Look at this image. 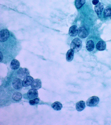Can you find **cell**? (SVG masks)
Masks as SVG:
<instances>
[{
  "mask_svg": "<svg viewBox=\"0 0 111 125\" xmlns=\"http://www.w3.org/2000/svg\"><path fill=\"white\" fill-rule=\"evenodd\" d=\"M82 46V43L81 39L77 38L74 39L71 44V49L74 52H78L80 50Z\"/></svg>",
  "mask_w": 111,
  "mask_h": 125,
  "instance_id": "6da1fadb",
  "label": "cell"
},
{
  "mask_svg": "<svg viewBox=\"0 0 111 125\" xmlns=\"http://www.w3.org/2000/svg\"><path fill=\"white\" fill-rule=\"evenodd\" d=\"M99 99L98 97L93 96L89 98L86 101V104L87 106L93 107L96 106L99 103Z\"/></svg>",
  "mask_w": 111,
  "mask_h": 125,
  "instance_id": "7a4b0ae2",
  "label": "cell"
},
{
  "mask_svg": "<svg viewBox=\"0 0 111 125\" xmlns=\"http://www.w3.org/2000/svg\"><path fill=\"white\" fill-rule=\"evenodd\" d=\"M11 33L7 29H3L0 31V42H3L7 41L10 37Z\"/></svg>",
  "mask_w": 111,
  "mask_h": 125,
  "instance_id": "3957f363",
  "label": "cell"
},
{
  "mask_svg": "<svg viewBox=\"0 0 111 125\" xmlns=\"http://www.w3.org/2000/svg\"><path fill=\"white\" fill-rule=\"evenodd\" d=\"M17 75L21 79H24L30 75L29 70L26 68H21L17 71Z\"/></svg>",
  "mask_w": 111,
  "mask_h": 125,
  "instance_id": "277c9868",
  "label": "cell"
},
{
  "mask_svg": "<svg viewBox=\"0 0 111 125\" xmlns=\"http://www.w3.org/2000/svg\"><path fill=\"white\" fill-rule=\"evenodd\" d=\"M23 81L21 79L18 78H16L14 79L12 82V86L15 89L19 90L23 88Z\"/></svg>",
  "mask_w": 111,
  "mask_h": 125,
  "instance_id": "5b68a950",
  "label": "cell"
},
{
  "mask_svg": "<svg viewBox=\"0 0 111 125\" xmlns=\"http://www.w3.org/2000/svg\"><path fill=\"white\" fill-rule=\"evenodd\" d=\"M104 6L103 4L101 3H98L97 4L95 5L94 7L95 12L97 14L98 17L100 18L101 17V14L103 11Z\"/></svg>",
  "mask_w": 111,
  "mask_h": 125,
  "instance_id": "8992f818",
  "label": "cell"
},
{
  "mask_svg": "<svg viewBox=\"0 0 111 125\" xmlns=\"http://www.w3.org/2000/svg\"><path fill=\"white\" fill-rule=\"evenodd\" d=\"M27 95L28 98L30 99H33L38 97V93L37 90L32 88L29 90Z\"/></svg>",
  "mask_w": 111,
  "mask_h": 125,
  "instance_id": "52a82bcc",
  "label": "cell"
},
{
  "mask_svg": "<svg viewBox=\"0 0 111 125\" xmlns=\"http://www.w3.org/2000/svg\"><path fill=\"white\" fill-rule=\"evenodd\" d=\"M89 33L87 30L84 27H81L79 29L78 35L81 38H86L88 36Z\"/></svg>",
  "mask_w": 111,
  "mask_h": 125,
  "instance_id": "ba28073f",
  "label": "cell"
},
{
  "mask_svg": "<svg viewBox=\"0 0 111 125\" xmlns=\"http://www.w3.org/2000/svg\"><path fill=\"white\" fill-rule=\"evenodd\" d=\"M31 87L37 90L40 89L41 87V82L40 80L39 79L34 80L31 85Z\"/></svg>",
  "mask_w": 111,
  "mask_h": 125,
  "instance_id": "9c48e42d",
  "label": "cell"
},
{
  "mask_svg": "<svg viewBox=\"0 0 111 125\" xmlns=\"http://www.w3.org/2000/svg\"><path fill=\"white\" fill-rule=\"evenodd\" d=\"M34 81V79L31 76H28L25 78L23 80L22 83L24 87H27L31 85L32 83Z\"/></svg>",
  "mask_w": 111,
  "mask_h": 125,
  "instance_id": "30bf717a",
  "label": "cell"
},
{
  "mask_svg": "<svg viewBox=\"0 0 111 125\" xmlns=\"http://www.w3.org/2000/svg\"><path fill=\"white\" fill-rule=\"evenodd\" d=\"M78 30L77 26L76 25H73L71 26L69 29V35L71 37H75L78 34Z\"/></svg>",
  "mask_w": 111,
  "mask_h": 125,
  "instance_id": "8fae6325",
  "label": "cell"
},
{
  "mask_svg": "<svg viewBox=\"0 0 111 125\" xmlns=\"http://www.w3.org/2000/svg\"><path fill=\"white\" fill-rule=\"evenodd\" d=\"M20 66L19 62L16 59H13L11 61L10 64V68L12 70H16L18 69Z\"/></svg>",
  "mask_w": 111,
  "mask_h": 125,
  "instance_id": "7c38bea8",
  "label": "cell"
},
{
  "mask_svg": "<svg viewBox=\"0 0 111 125\" xmlns=\"http://www.w3.org/2000/svg\"><path fill=\"white\" fill-rule=\"evenodd\" d=\"M85 107V102L83 101H79L76 104V109L78 111H82L84 109Z\"/></svg>",
  "mask_w": 111,
  "mask_h": 125,
  "instance_id": "4fadbf2b",
  "label": "cell"
},
{
  "mask_svg": "<svg viewBox=\"0 0 111 125\" xmlns=\"http://www.w3.org/2000/svg\"><path fill=\"white\" fill-rule=\"evenodd\" d=\"M106 44L105 42L103 41H100L98 42L96 45V48L98 50L103 51L106 48Z\"/></svg>",
  "mask_w": 111,
  "mask_h": 125,
  "instance_id": "5bb4252c",
  "label": "cell"
},
{
  "mask_svg": "<svg viewBox=\"0 0 111 125\" xmlns=\"http://www.w3.org/2000/svg\"><path fill=\"white\" fill-rule=\"evenodd\" d=\"M22 95L21 93L16 92L13 93L12 95V98L13 100L15 101H19L22 99Z\"/></svg>",
  "mask_w": 111,
  "mask_h": 125,
  "instance_id": "9a60e30c",
  "label": "cell"
},
{
  "mask_svg": "<svg viewBox=\"0 0 111 125\" xmlns=\"http://www.w3.org/2000/svg\"><path fill=\"white\" fill-rule=\"evenodd\" d=\"M74 52L71 49L68 51L67 54V57H66L67 61L71 62L72 60L74 57Z\"/></svg>",
  "mask_w": 111,
  "mask_h": 125,
  "instance_id": "2e32d148",
  "label": "cell"
},
{
  "mask_svg": "<svg viewBox=\"0 0 111 125\" xmlns=\"http://www.w3.org/2000/svg\"><path fill=\"white\" fill-rule=\"evenodd\" d=\"M86 48L87 50L89 51H92L94 48V43L93 41L91 40L88 41L87 43Z\"/></svg>",
  "mask_w": 111,
  "mask_h": 125,
  "instance_id": "e0dca14e",
  "label": "cell"
},
{
  "mask_svg": "<svg viewBox=\"0 0 111 125\" xmlns=\"http://www.w3.org/2000/svg\"><path fill=\"white\" fill-rule=\"evenodd\" d=\"M51 106L53 109L57 111L61 110L63 107L62 104L59 102H56L52 104Z\"/></svg>",
  "mask_w": 111,
  "mask_h": 125,
  "instance_id": "ac0fdd59",
  "label": "cell"
},
{
  "mask_svg": "<svg viewBox=\"0 0 111 125\" xmlns=\"http://www.w3.org/2000/svg\"><path fill=\"white\" fill-rule=\"evenodd\" d=\"M85 0H76L75 5L77 8L80 9L85 3Z\"/></svg>",
  "mask_w": 111,
  "mask_h": 125,
  "instance_id": "d6986e66",
  "label": "cell"
},
{
  "mask_svg": "<svg viewBox=\"0 0 111 125\" xmlns=\"http://www.w3.org/2000/svg\"><path fill=\"white\" fill-rule=\"evenodd\" d=\"M105 16L108 17L111 16V8L107 7L105 9L104 11Z\"/></svg>",
  "mask_w": 111,
  "mask_h": 125,
  "instance_id": "ffe728a7",
  "label": "cell"
},
{
  "mask_svg": "<svg viewBox=\"0 0 111 125\" xmlns=\"http://www.w3.org/2000/svg\"><path fill=\"white\" fill-rule=\"evenodd\" d=\"M40 99L39 98H36L30 100V104L31 105H35L38 104L39 103Z\"/></svg>",
  "mask_w": 111,
  "mask_h": 125,
  "instance_id": "44dd1931",
  "label": "cell"
},
{
  "mask_svg": "<svg viewBox=\"0 0 111 125\" xmlns=\"http://www.w3.org/2000/svg\"><path fill=\"white\" fill-rule=\"evenodd\" d=\"M99 1L98 0H93L92 1V4L94 5H96L99 3Z\"/></svg>",
  "mask_w": 111,
  "mask_h": 125,
  "instance_id": "7402d4cb",
  "label": "cell"
},
{
  "mask_svg": "<svg viewBox=\"0 0 111 125\" xmlns=\"http://www.w3.org/2000/svg\"><path fill=\"white\" fill-rule=\"evenodd\" d=\"M110 19H111V16H110Z\"/></svg>",
  "mask_w": 111,
  "mask_h": 125,
  "instance_id": "603a6c76",
  "label": "cell"
}]
</instances>
